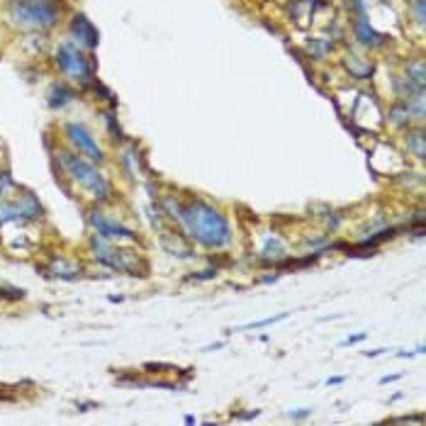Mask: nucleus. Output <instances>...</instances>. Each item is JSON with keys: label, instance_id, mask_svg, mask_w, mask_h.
Returning <instances> with one entry per match:
<instances>
[{"label": "nucleus", "instance_id": "1", "mask_svg": "<svg viewBox=\"0 0 426 426\" xmlns=\"http://www.w3.org/2000/svg\"><path fill=\"white\" fill-rule=\"evenodd\" d=\"M163 207L168 210V217L180 222L190 239L207 249H224L232 241V229L224 214L203 200H188L180 205L173 198H163Z\"/></svg>", "mask_w": 426, "mask_h": 426}, {"label": "nucleus", "instance_id": "2", "mask_svg": "<svg viewBox=\"0 0 426 426\" xmlns=\"http://www.w3.org/2000/svg\"><path fill=\"white\" fill-rule=\"evenodd\" d=\"M59 158H61V168L68 173V178L76 183L78 188H83L91 198H95L98 203H107V200H110V195H112L110 183H107V178L102 176L93 163H88L86 158L78 156V154H73V151H61Z\"/></svg>", "mask_w": 426, "mask_h": 426}, {"label": "nucleus", "instance_id": "3", "mask_svg": "<svg viewBox=\"0 0 426 426\" xmlns=\"http://www.w3.org/2000/svg\"><path fill=\"white\" fill-rule=\"evenodd\" d=\"M59 0H12L10 20L22 30H49L59 22Z\"/></svg>", "mask_w": 426, "mask_h": 426}, {"label": "nucleus", "instance_id": "4", "mask_svg": "<svg viewBox=\"0 0 426 426\" xmlns=\"http://www.w3.org/2000/svg\"><path fill=\"white\" fill-rule=\"evenodd\" d=\"M93 251H95L98 261H102V263L115 270H124V273H132V275H147L149 270L147 263L139 259V254L127 249H112V246H107L102 237L93 239Z\"/></svg>", "mask_w": 426, "mask_h": 426}, {"label": "nucleus", "instance_id": "5", "mask_svg": "<svg viewBox=\"0 0 426 426\" xmlns=\"http://www.w3.org/2000/svg\"><path fill=\"white\" fill-rule=\"evenodd\" d=\"M56 64L71 81L78 83H91L93 81V66L91 61L83 56V51L71 41H64L56 51Z\"/></svg>", "mask_w": 426, "mask_h": 426}, {"label": "nucleus", "instance_id": "6", "mask_svg": "<svg viewBox=\"0 0 426 426\" xmlns=\"http://www.w3.org/2000/svg\"><path fill=\"white\" fill-rule=\"evenodd\" d=\"M41 212L44 210H41L39 200L32 193H22L12 203H0V227L8 222H37V219H41Z\"/></svg>", "mask_w": 426, "mask_h": 426}, {"label": "nucleus", "instance_id": "7", "mask_svg": "<svg viewBox=\"0 0 426 426\" xmlns=\"http://www.w3.org/2000/svg\"><path fill=\"white\" fill-rule=\"evenodd\" d=\"M66 137H68V142L76 147V151L81 154V156L91 158V161H98V163L102 161V149L98 147L95 137H93L83 124H76V122L66 124Z\"/></svg>", "mask_w": 426, "mask_h": 426}, {"label": "nucleus", "instance_id": "8", "mask_svg": "<svg viewBox=\"0 0 426 426\" xmlns=\"http://www.w3.org/2000/svg\"><path fill=\"white\" fill-rule=\"evenodd\" d=\"M91 224L98 232V237L102 239H124V241H137V234L132 229H127L124 224L115 222V219H107L102 212H93L91 214Z\"/></svg>", "mask_w": 426, "mask_h": 426}, {"label": "nucleus", "instance_id": "9", "mask_svg": "<svg viewBox=\"0 0 426 426\" xmlns=\"http://www.w3.org/2000/svg\"><path fill=\"white\" fill-rule=\"evenodd\" d=\"M71 35L76 37L78 44L86 46V49H95L98 41H100V35H98V30L93 27V22L88 20L86 15H76V17H73Z\"/></svg>", "mask_w": 426, "mask_h": 426}, {"label": "nucleus", "instance_id": "10", "mask_svg": "<svg viewBox=\"0 0 426 426\" xmlns=\"http://www.w3.org/2000/svg\"><path fill=\"white\" fill-rule=\"evenodd\" d=\"M353 30H355V39L360 41V44H365V46H382L385 44V35H380V32H376L371 27V22L365 20L363 15L355 20V25H353Z\"/></svg>", "mask_w": 426, "mask_h": 426}, {"label": "nucleus", "instance_id": "11", "mask_svg": "<svg viewBox=\"0 0 426 426\" xmlns=\"http://www.w3.org/2000/svg\"><path fill=\"white\" fill-rule=\"evenodd\" d=\"M163 249H166L168 254H173V256H180V259H188V256H193L190 243L183 241L180 234H171V232L163 234Z\"/></svg>", "mask_w": 426, "mask_h": 426}, {"label": "nucleus", "instance_id": "12", "mask_svg": "<svg viewBox=\"0 0 426 426\" xmlns=\"http://www.w3.org/2000/svg\"><path fill=\"white\" fill-rule=\"evenodd\" d=\"M49 270L56 275V278H66V280L81 275V266L73 263V261H66V259H51Z\"/></svg>", "mask_w": 426, "mask_h": 426}, {"label": "nucleus", "instance_id": "13", "mask_svg": "<svg viewBox=\"0 0 426 426\" xmlns=\"http://www.w3.org/2000/svg\"><path fill=\"white\" fill-rule=\"evenodd\" d=\"M73 91L66 86V83H54L49 91V105L51 107H64L66 102H71Z\"/></svg>", "mask_w": 426, "mask_h": 426}, {"label": "nucleus", "instance_id": "14", "mask_svg": "<svg viewBox=\"0 0 426 426\" xmlns=\"http://www.w3.org/2000/svg\"><path fill=\"white\" fill-rule=\"evenodd\" d=\"M407 147L416 158H426V134L421 129H409L407 132Z\"/></svg>", "mask_w": 426, "mask_h": 426}, {"label": "nucleus", "instance_id": "15", "mask_svg": "<svg viewBox=\"0 0 426 426\" xmlns=\"http://www.w3.org/2000/svg\"><path fill=\"white\" fill-rule=\"evenodd\" d=\"M346 68L351 71V76L353 78H371V73H373V64H368V61H363L360 56H349L346 59Z\"/></svg>", "mask_w": 426, "mask_h": 426}, {"label": "nucleus", "instance_id": "16", "mask_svg": "<svg viewBox=\"0 0 426 426\" xmlns=\"http://www.w3.org/2000/svg\"><path fill=\"white\" fill-rule=\"evenodd\" d=\"M409 120H411V112H409V105H407V102H400V105H395L390 110V122L392 124H397V127H405Z\"/></svg>", "mask_w": 426, "mask_h": 426}, {"label": "nucleus", "instance_id": "17", "mask_svg": "<svg viewBox=\"0 0 426 426\" xmlns=\"http://www.w3.org/2000/svg\"><path fill=\"white\" fill-rule=\"evenodd\" d=\"M407 76H409V81H414L416 86L424 88V78H426L424 61H409V64H407Z\"/></svg>", "mask_w": 426, "mask_h": 426}, {"label": "nucleus", "instance_id": "18", "mask_svg": "<svg viewBox=\"0 0 426 426\" xmlns=\"http://www.w3.org/2000/svg\"><path fill=\"white\" fill-rule=\"evenodd\" d=\"M263 256L266 259H283L285 256V249H283V243L278 241V239H273V241H268L266 243V249H263Z\"/></svg>", "mask_w": 426, "mask_h": 426}, {"label": "nucleus", "instance_id": "19", "mask_svg": "<svg viewBox=\"0 0 426 426\" xmlns=\"http://www.w3.org/2000/svg\"><path fill=\"white\" fill-rule=\"evenodd\" d=\"M283 320H288V312H283V315H278V317H268V320H261V322H251V324H243V326H239L237 331H243V329H261V326L275 324V322H283Z\"/></svg>", "mask_w": 426, "mask_h": 426}, {"label": "nucleus", "instance_id": "20", "mask_svg": "<svg viewBox=\"0 0 426 426\" xmlns=\"http://www.w3.org/2000/svg\"><path fill=\"white\" fill-rule=\"evenodd\" d=\"M409 10L414 12L416 25H424V20H426V15H424V0H411Z\"/></svg>", "mask_w": 426, "mask_h": 426}, {"label": "nucleus", "instance_id": "21", "mask_svg": "<svg viewBox=\"0 0 426 426\" xmlns=\"http://www.w3.org/2000/svg\"><path fill=\"white\" fill-rule=\"evenodd\" d=\"M12 185V178H10V173L8 171H3L0 173V198H3V195L8 193V188H10Z\"/></svg>", "mask_w": 426, "mask_h": 426}, {"label": "nucleus", "instance_id": "22", "mask_svg": "<svg viewBox=\"0 0 426 426\" xmlns=\"http://www.w3.org/2000/svg\"><path fill=\"white\" fill-rule=\"evenodd\" d=\"M326 49H329V44H322V41H312L310 44V51L317 56V59H322V56L326 54Z\"/></svg>", "mask_w": 426, "mask_h": 426}, {"label": "nucleus", "instance_id": "23", "mask_svg": "<svg viewBox=\"0 0 426 426\" xmlns=\"http://www.w3.org/2000/svg\"><path fill=\"white\" fill-rule=\"evenodd\" d=\"M424 416H400V419H392V424H421Z\"/></svg>", "mask_w": 426, "mask_h": 426}, {"label": "nucleus", "instance_id": "24", "mask_svg": "<svg viewBox=\"0 0 426 426\" xmlns=\"http://www.w3.org/2000/svg\"><path fill=\"white\" fill-rule=\"evenodd\" d=\"M105 120H107V124H110V132L115 134V139H122V132H120V124H115V117L107 112L105 115Z\"/></svg>", "mask_w": 426, "mask_h": 426}, {"label": "nucleus", "instance_id": "25", "mask_svg": "<svg viewBox=\"0 0 426 426\" xmlns=\"http://www.w3.org/2000/svg\"><path fill=\"white\" fill-rule=\"evenodd\" d=\"M363 339H365V334H355V336H349L344 344H358V341H363Z\"/></svg>", "mask_w": 426, "mask_h": 426}, {"label": "nucleus", "instance_id": "26", "mask_svg": "<svg viewBox=\"0 0 426 426\" xmlns=\"http://www.w3.org/2000/svg\"><path fill=\"white\" fill-rule=\"evenodd\" d=\"M310 414V409H302V411H295V414H290V416H295V419H302V416H307Z\"/></svg>", "mask_w": 426, "mask_h": 426}, {"label": "nucleus", "instance_id": "27", "mask_svg": "<svg viewBox=\"0 0 426 426\" xmlns=\"http://www.w3.org/2000/svg\"><path fill=\"white\" fill-rule=\"evenodd\" d=\"M326 382H329V385H341V382H344V378H329Z\"/></svg>", "mask_w": 426, "mask_h": 426}]
</instances>
